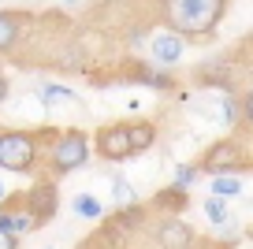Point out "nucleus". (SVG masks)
<instances>
[{"instance_id": "0eeeda50", "label": "nucleus", "mask_w": 253, "mask_h": 249, "mask_svg": "<svg viewBox=\"0 0 253 249\" xmlns=\"http://www.w3.org/2000/svg\"><path fill=\"white\" fill-rule=\"evenodd\" d=\"M157 238H160V246H164V249H186L194 234H190V227L182 223V219H164L160 231H157Z\"/></svg>"}, {"instance_id": "5701e85b", "label": "nucleus", "mask_w": 253, "mask_h": 249, "mask_svg": "<svg viewBox=\"0 0 253 249\" xmlns=\"http://www.w3.org/2000/svg\"><path fill=\"white\" fill-rule=\"evenodd\" d=\"M0 197H4V186H0Z\"/></svg>"}, {"instance_id": "1a4fd4ad", "label": "nucleus", "mask_w": 253, "mask_h": 249, "mask_svg": "<svg viewBox=\"0 0 253 249\" xmlns=\"http://www.w3.org/2000/svg\"><path fill=\"white\" fill-rule=\"evenodd\" d=\"M126 134H130V156L145 153L157 141V126L153 123H126Z\"/></svg>"}, {"instance_id": "4be33fe9", "label": "nucleus", "mask_w": 253, "mask_h": 249, "mask_svg": "<svg viewBox=\"0 0 253 249\" xmlns=\"http://www.w3.org/2000/svg\"><path fill=\"white\" fill-rule=\"evenodd\" d=\"M8 101V82H4V78H0V104Z\"/></svg>"}, {"instance_id": "f03ea898", "label": "nucleus", "mask_w": 253, "mask_h": 249, "mask_svg": "<svg viewBox=\"0 0 253 249\" xmlns=\"http://www.w3.org/2000/svg\"><path fill=\"white\" fill-rule=\"evenodd\" d=\"M34 160H38V141H34V134H26V130L0 134V167H4V171L26 175V171H34Z\"/></svg>"}, {"instance_id": "9d476101", "label": "nucleus", "mask_w": 253, "mask_h": 249, "mask_svg": "<svg viewBox=\"0 0 253 249\" xmlns=\"http://www.w3.org/2000/svg\"><path fill=\"white\" fill-rule=\"evenodd\" d=\"M34 227H38V219H34L26 208L23 212H0V231L4 234H15L19 238L23 231H34Z\"/></svg>"}, {"instance_id": "a211bd4d", "label": "nucleus", "mask_w": 253, "mask_h": 249, "mask_svg": "<svg viewBox=\"0 0 253 249\" xmlns=\"http://www.w3.org/2000/svg\"><path fill=\"white\" fill-rule=\"evenodd\" d=\"M138 82H145V86H153V89H168L171 86V78L157 75V71H138Z\"/></svg>"}, {"instance_id": "9b49d317", "label": "nucleus", "mask_w": 253, "mask_h": 249, "mask_svg": "<svg viewBox=\"0 0 253 249\" xmlns=\"http://www.w3.org/2000/svg\"><path fill=\"white\" fill-rule=\"evenodd\" d=\"M15 38H19V23H15V15L0 11V52L15 48Z\"/></svg>"}, {"instance_id": "f8f14e48", "label": "nucleus", "mask_w": 253, "mask_h": 249, "mask_svg": "<svg viewBox=\"0 0 253 249\" xmlns=\"http://www.w3.org/2000/svg\"><path fill=\"white\" fill-rule=\"evenodd\" d=\"M75 212H79L82 219H101L104 216V205L97 201L93 194H79V197H75Z\"/></svg>"}, {"instance_id": "f3484780", "label": "nucleus", "mask_w": 253, "mask_h": 249, "mask_svg": "<svg viewBox=\"0 0 253 249\" xmlns=\"http://www.w3.org/2000/svg\"><path fill=\"white\" fill-rule=\"evenodd\" d=\"M205 216L212 219L216 227H223V223H227V205L216 201V197H209V201H205Z\"/></svg>"}, {"instance_id": "7ed1b4c3", "label": "nucleus", "mask_w": 253, "mask_h": 249, "mask_svg": "<svg viewBox=\"0 0 253 249\" xmlns=\"http://www.w3.org/2000/svg\"><path fill=\"white\" fill-rule=\"evenodd\" d=\"M86 160H89V141L82 130H67L56 138V145H52V171L56 175L79 171V167H86Z\"/></svg>"}, {"instance_id": "dca6fc26", "label": "nucleus", "mask_w": 253, "mask_h": 249, "mask_svg": "<svg viewBox=\"0 0 253 249\" xmlns=\"http://www.w3.org/2000/svg\"><path fill=\"white\" fill-rule=\"evenodd\" d=\"M38 97H41L45 104H56V101H75V104H79V97H75L71 89H63V86H41Z\"/></svg>"}, {"instance_id": "20e7f679", "label": "nucleus", "mask_w": 253, "mask_h": 249, "mask_svg": "<svg viewBox=\"0 0 253 249\" xmlns=\"http://www.w3.org/2000/svg\"><path fill=\"white\" fill-rule=\"evenodd\" d=\"M242 167H246V160H242V149H238L231 138L216 141V145L205 153V160L198 164V171L212 175V179H220V175H231V171H242Z\"/></svg>"}, {"instance_id": "412c9836", "label": "nucleus", "mask_w": 253, "mask_h": 249, "mask_svg": "<svg viewBox=\"0 0 253 249\" xmlns=\"http://www.w3.org/2000/svg\"><path fill=\"white\" fill-rule=\"evenodd\" d=\"M235 108H238L235 101H227V104H223V123H235Z\"/></svg>"}, {"instance_id": "423d86ee", "label": "nucleus", "mask_w": 253, "mask_h": 249, "mask_svg": "<svg viewBox=\"0 0 253 249\" xmlns=\"http://www.w3.org/2000/svg\"><path fill=\"white\" fill-rule=\"evenodd\" d=\"M149 48H153V60H157V63H164V67H171V63H175V60H179V56H182V48H186V41H182L179 34H171V30H168V34H157V38L149 41Z\"/></svg>"}, {"instance_id": "f257e3e1", "label": "nucleus", "mask_w": 253, "mask_h": 249, "mask_svg": "<svg viewBox=\"0 0 253 249\" xmlns=\"http://www.w3.org/2000/svg\"><path fill=\"white\" fill-rule=\"evenodd\" d=\"M168 15V26H171V34H194V38H201V34L216 30V23H220L223 15V4L220 0H171L164 8Z\"/></svg>"}, {"instance_id": "2eb2a0df", "label": "nucleus", "mask_w": 253, "mask_h": 249, "mask_svg": "<svg viewBox=\"0 0 253 249\" xmlns=\"http://www.w3.org/2000/svg\"><path fill=\"white\" fill-rule=\"evenodd\" d=\"M198 167H194V164H179V167H175V190H182V194H186L190 186H194V182H198Z\"/></svg>"}, {"instance_id": "ddd939ff", "label": "nucleus", "mask_w": 253, "mask_h": 249, "mask_svg": "<svg viewBox=\"0 0 253 249\" xmlns=\"http://www.w3.org/2000/svg\"><path fill=\"white\" fill-rule=\"evenodd\" d=\"M242 194V182L235 179V175H220V179H212V197L216 201H223V197H238Z\"/></svg>"}, {"instance_id": "6ab92c4d", "label": "nucleus", "mask_w": 253, "mask_h": 249, "mask_svg": "<svg viewBox=\"0 0 253 249\" xmlns=\"http://www.w3.org/2000/svg\"><path fill=\"white\" fill-rule=\"evenodd\" d=\"M116 223H119V227H138V223H142V208H138V205L123 208V212L116 216Z\"/></svg>"}, {"instance_id": "4468645a", "label": "nucleus", "mask_w": 253, "mask_h": 249, "mask_svg": "<svg viewBox=\"0 0 253 249\" xmlns=\"http://www.w3.org/2000/svg\"><path fill=\"white\" fill-rule=\"evenodd\" d=\"M112 197H116V205H119V208H130L138 194H134V186H130L126 179H119V175H116V179H112Z\"/></svg>"}, {"instance_id": "39448f33", "label": "nucleus", "mask_w": 253, "mask_h": 249, "mask_svg": "<svg viewBox=\"0 0 253 249\" xmlns=\"http://www.w3.org/2000/svg\"><path fill=\"white\" fill-rule=\"evenodd\" d=\"M97 153L104 160L119 164V160H130V134H126V123H112L97 130Z\"/></svg>"}, {"instance_id": "6e6552de", "label": "nucleus", "mask_w": 253, "mask_h": 249, "mask_svg": "<svg viewBox=\"0 0 253 249\" xmlns=\"http://www.w3.org/2000/svg\"><path fill=\"white\" fill-rule=\"evenodd\" d=\"M26 212H30V216L38 219V223H41V219H48V216L56 212V190L41 182V186L30 194V208H26Z\"/></svg>"}, {"instance_id": "aec40b11", "label": "nucleus", "mask_w": 253, "mask_h": 249, "mask_svg": "<svg viewBox=\"0 0 253 249\" xmlns=\"http://www.w3.org/2000/svg\"><path fill=\"white\" fill-rule=\"evenodd\" d=\"M15 246H19L15 234H4V231H0V249H15Z\"/></svg>"}]
</instances>
